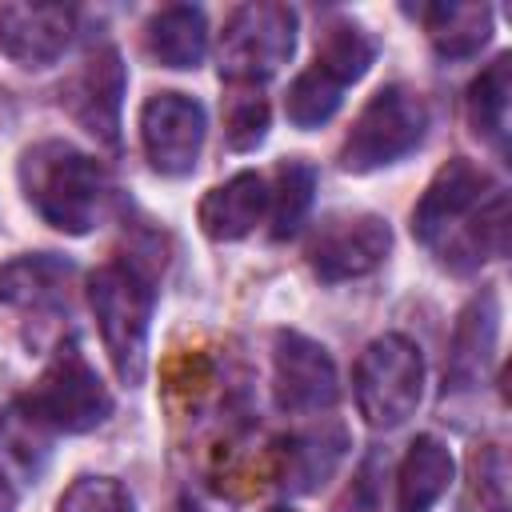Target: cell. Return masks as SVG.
<instances>
[{
	"label": "cell",
	"instance_id": "obj_29",
	"mask_svg": "<svg viewBox=\"0 0 512 512\" xmlns=\"http://www.w3.org/2000/svg\"><path fill=\"white\" fill-rule=\"evenodd\" d=\"M268 512H296V508H268Z\"/></svg>",
	"mask_w": 512,
	"mask_h": 512
},
{
	"label": "cell",
	"instance_id": "obj_7",
	"mask_svg": "<svg viewBox=\"0 0 512 512\" xmlns=\"http://www.w3.org/2000/svg\"><path fill=\"white\" fill-rule=\"evenodd\" d=\"M496 192L492 176L472 164L468 156H452L424 188V196L412 208V236L428 248H436L440 256L460 240V232L468 228V220L476 216V208Z\"/></svg>",
	"mask_w": 512,
	"mask_h": 512
},
{
	"label": "cell",
	"instance_id": "obj_17",
	"mask_svg": "<svg viewBox=\"0 0 512 512\" xmlns=\"http://www.w3.org/2000/svg\"><path fill=\"white\" fill-rule=\"evenodd\" d=\"M420 20H424L432 48L444 60H464V56L480 52V44L492 36V8L488 4H460V0L428 4V8H420Z\"/></svg>",
	"mask_w": 512,
	"mask_h": 512
},
{
	"label": "cell",
	"instance_id": "obj_8",
	"mask_svg": "<svg viewBox=\"0 0 512 512\" xmlns=\"http://www.w3.org/2000/svg\"><path fill=\"white\" fill-rule=\"evenodd\" d=\"M392 248V228L376 212H336L324 216L308 240V264L320 280H356L384 264Z\"/></svg>",
	"mask_w": 512,
	"mask_h": 512
},
{
	"label": "cell",
	"instance_id": "obj_24",
	"mask_svg": "<svg viewBox=\"0 0 512 512\" xmlns=\"http://www.w3.org/2000/svg\"><path fill=\"white\" fill-rule=\"evenodd\" d=\"M340 460V440L328 444L324 436H292L280 444V484L288 488H316Z\"/></svg>",
	"mask_w": 512,
	"mask_h": 512
},
{
	"label": "cell",
	"instance_id": "obj_15",
	"mask_svg": "<svg viewBox=\"0 0 512 512\" xmlns=\"http://www.w3.org/2000/svg\"><path fill=\"white\" fill-rule=\"evenodd\" d=\"M144 48L164 68H196L208 52L204 12L192 4H168L144 24Z\"/></svg>",
	"mask_w": 512,
	"mask_h": 512
},
{
	"label": "cell",
	"instance_id": "obj_19",
	"mask_svg": "<svg viewBox=\"0 0 512 512\" xmlns=\"http://www.w3.org/2000/svg\"><path fill=\"white\" fill-rule=\"evenodd\" d=\"M508 104H512V56L500 52L468 88V120L496 152L508 144Z\"/></svg>",
	"mask_w": 512,
	"mask_h": 512
},
{
	"label": "cell",
	"instance_id": "obj_14",
	"mask_svg": "<svg viewBox=\"0 0 512 512\" xmlns=\"http://www.w3.org/2000/svg\"><path fill=\"white\" fill-rule=\"evenodd\" d=\"M72 260L56 256V252H28L16 256L0 268V304L12 308H32V312H48L68 304V288H72Z\"/></svg>",
	"mask_w": 512,
	"mask_h": 512
},
{
	"label": "cell",
	"instance_id": "obj_18",
	"mask_svg": "<svg viewBox=\"0 0 512 512\" xmlns=\"http://www.w3.org/2000/svg\"><path fill=\"white\" fill-rule=\"evenodd\" d=\"M496 320H500V308H496L492 292H484L480 300H472L464 308L456 336H452V356H448V376L456 388L472 384L480 376V368L488 364L492 344H496Z\"/></svg>",
	"mask_w": 512,
	"mask_h": 512
},
{
	"label": "cell",
	"instance_id": "obj_10",
	"mask_svg": "<svg viewBox=\"0 0 512 512\" xmlns=\"http://www.w3.org/2000/svg\"><path fill=\"white\" fill-rule=\"evenodd\" d=\"M272 396L292 416H312L336 404L340 380L324 344L304 332H276L272 344Z\"/></svg>",
	"mask_w": 512,
	"mask_h": 512
},
{
	"label": "cell",
	"instance_id": "obj_27",
	"mask_svg": "<svg viewBox=\"0 0 512 512\" xmlns=\"http://www.w3.org/2000/svg\"><path fill=\"white\" fill-rule=\"evenodd\" d=\"M336 512H380V484H376V464L372 460L352 476V484L336 500Z\"/></svg>",
	"mask_w": 512,
	"mask_h": 512
},
{
	"label": "cell",
	"instance_id": "obj_9",
	"mask_svg": "<svg viewBox=\"0 0 512 512\" xmlns=\"http://www.w3.org/2000/svg\"><path fill=\"white\" fill-rule=\"evenodd\" d=\"M204 108L184 92H156L140 108V144L160 176H188L204 148Z\"/></svg>",
	"mask_w": 512,
	"mask_h": 512
},
{
	"label": "cell",
	"instance_id": "obj_20",
	"mask_svg": "<svg viewBox=\"0 0 512 512\" xmlns=\"http://www.w3.org/2000/svg\"><path fill=\"white\" fill-rule=\"evenodd\" d=\"M312 192H316V168L300 156L280 160L272 172V188H268V216H272V236L284 240L300 228V220L312 208Z\"/></svg>",
	"mask_w": 512,
	"mask_h": 512
},
{
	"label": "cell",
	"instance_id": "obj_25",
	"mask_svg": "<svg viewBox=\"0 0 512 512\" xmlns=\"http://www.w3.org/2000/svg\"><path fill=\"white\" fill-rule=\"evenodd\" d=\"M56 512H136L132 496L112 476H80L56 500Z\"/></svg>",
	"mask_w": 512,
	"mask_h": 512
},
{
	"label": "cell",
	"instance_id": "obj_23",
	"mask_svg": "<svg viewBox=\"0 0 512 512\" xmlns=\"http://www.w3.org/2000/svg\"><path fill=\"white\" fill-rule=\"evenodd\" d=\"M268 100L260 92V84H228L224 92V136L228 148L236 152H252L256 144H264L268 136Z\"/></svg>",
	"mask_w": 512,
	"mask_h": 512
},
{
	"label": "cell",
	"instance_id": "obj_6",
	"mask_svg": "<svg viewBox=\"0 0 512 512\" xmlns=\"http://www.w3.org/2000/svg\"><path fill=\"white\" fill-rule=\"evenodd\" d=\"M296 52V12L276 0L240 4L220 32V76L228 84H264Z\"/></svg>",
	"mask_w": 512,
	"mask_h": 512
},
{
	"label": "cell",
	"instance_id": "obj_2",
	"mask_svg": "<svg viewBox=\"0 0 512 512\" xmlns=\"http://www.w3.org/2000/svg\"><path fill=\"white\" fill-rule=\"evenodd\" d=\"M88 304L104 340V352L124 384H140L152 320V276L136 260L104 264L88 276Z\"/></svg>",
	"mask_w": 512,
	"mask_h": 512
},
{
	"label": "cell",
	"instance_id": "obj_12",
	"mask_svg": "<svg viewBox=\"0 0 512 512\" xmlns=\"http://www.w3.org/2000/svg\"><path fill=\"white\" fill-rule=\"evenodd\" d=\"M76 12L64 4H4L0 8V52L24 68L56 64L72 40Z\"/></svg>",
	"mask_w": 512,
	"mask_h": 512
},
{
	"label": "cell",
	"instance_id": "obj_16",
	"mask_svg": "<svg viewBox=\"0 0 512 512\" xmlns=\"http://www.w3.org/2000/svg\"><path fill=\"white\" fill-rule=\"evenodd\" d=\"M452 476H456V460L448 444L436 436H416L396 476L400 512H428L452 488Z\"/></svg>",
	"mask_w": 512,
	"mask_h": 512
},
{
	"label": "cell",
	"instance_id": "obj_5",
	"mask_svg": "<svg viewBox=\"0 0 512 512\" xmlns=\"http://www.w3.org/2000/svg\"><path fill=\"white\" fill-rule=\"evenodd\" d=\"M424 396V356L420 348L400 336L384 332L376 336L360 360H356V404L368 428H400Z\"/></svg>",
	"mask_w": 512,
	"mask_h": 512
},
{
	"label": "cell",
	"instance_id": "obj_21",
	"mask_svg": "<svg viewBox=\"0 0 512 512\" xmlns=\"http://www.w3.org/2000/svg\"><path fill=\"white\" fill-rule=\"evenodd\" d=\"M372 56H376L372 36L360 24H352V20H332L324 28L320 44H316V68H324L328 76H336L344 88L356 84L368 72Z\"/></svg>",
	"mask_w": 512,
	"mask_h": 512
},
{
	"label": "cell",
	"instance_id": "obj_1",
	"mask_svg": "<svg viewBox=\"0 0 512 512\" xmlns=\"http://www.w3.org/2000/svg\"><path fill=\"white\" fill-rule=\"evenodd\" d=\"M20 184L44 224L68 236H84L108 196V176L96 156L68 140H40L20 156Z\"/></svg>",
	"mask_w": 512,
	"mask_h": 512
},
{
	"label": "cell",
	"instance_id": "obj_11",
	"mask_svg": "<svg viewBox=\"0 0 512 512\" xmlns=\"http://www.w3.org/2000/svg\"><path fill=\"white\" fill-rule=\"evenodd\" d=\"M124 88H128V72H124V60L112 44L96 48L84 56V64L68 76V84L60 88V104L68 108V116L88 132L96 136L100 144L116 148V128H120V100H124Z\"/></svg>",
	"mask_w": 512,
	"mask_h": 512
},
{
	"label": "cell",
	"instance_id": "obj_3",
	"mask_svg": "<svg viewBox=\"0 0 512 512\" xmlns=\"http://www.w3.org/2000/svg\"><path fill=\"white\" fill-rule=\"evenodd\" d=\"M24 416L36 428L52 432H88L112 416V392L88 364L76 340L60 344L56 356L44 364L36 384L20 400Z\"/></svg>",
	"mask_w": 512,
	"mask_h": 512
},
{
	"label": "cell",
	"instance_id": "obj_4",
	"mask_svg": "<svg viewBox=\"0 0 512 512\" xmlns=\"http://www.w3.org/2000/svg\"><path fill=\"white\" fill-rule=\"evenodd\" d=\"M428 128V104L412 84H384L352 120L340 144L344 172H372L408 156Z\"/></svg>",
	"mask_w": 512,
	"mask_h": 512
},
{
	"label": "cell",
	"instance_id": "obj_22",
	"mask_svg": "<svg viewBox=\"0 0 512 512\" xmlns=\"http://www.w3.org/2000/svg\"><path fill=\"white\" fill-rule=\"evenodd\" d=\"M340 96H344V84L336 76H328L324 68H304L292 84H288V96H284V112L296 128H320L324 120H332V112L340 108Z\"/></svg>",
	"mask_w": 512,
	"mask_h": 512
},
{
	"label": "cell",
	"instance_id": "obj_13",
	"mask_svg": "<svg viewBox=\"0 0 512 512\" xmlns=\"http://www.w3.org/2000/svg\"><path fill=\"white\" fill-rule=\"evenodd\" d=\"M268 212V184L260 172H236L224 184H216L200 208L196 220L208 240H244Z\"/></svg>",
	"mask_w": 512,
	"mask_h": 512
},
{
	"label": "cell",
	"instance_id": "obj_26",
	"mask_svg": "<svg viewBox=\"0 0 512 512\" xmlns=\"http://www.w3.org/2000/svg\"><path fill=\"white\" fill-rule=\"evenodd\" d=\"M472 480H476V496L488 504V512H504L508 508V468L496 444H484L472 456Z\"/></svg>",
	"mask_w": 512,
	"mask_h": 512
},
{
	"label": "cell",
	"instance_id": "obj_28",
	"mask_svg": "<svg viewBox=\"0 0 512 512\" xmlns=\"http://www.w3.org/2000/svg\"><path fill=\"white\" fill-rule=\"evenodd\" d=\"M0 512H16V492H12V484L4 480V472H0Z\"/></svg>",
	"mask_w": 512,
	"mask_h": 512
}]
</instances>
